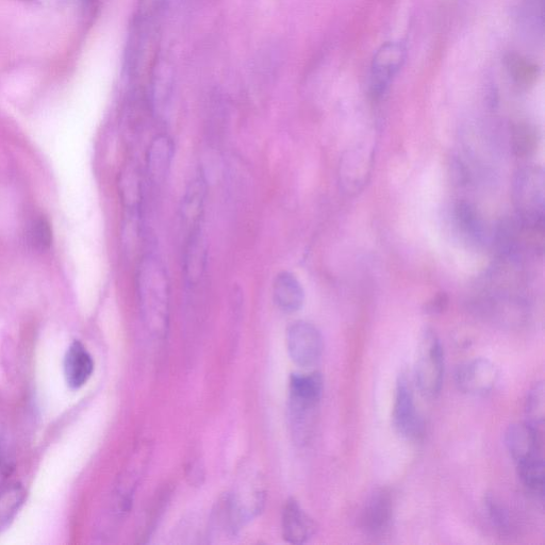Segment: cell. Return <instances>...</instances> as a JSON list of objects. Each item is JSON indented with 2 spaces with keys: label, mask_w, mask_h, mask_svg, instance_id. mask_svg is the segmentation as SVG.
I'll return each mask as SVG.
<instances>
[{
  "label": "cell",
  "mask_w": 545,
  "mask_h": 545,
  "mask_svg": "<svg viewBox=\"0 0 545 545\" xmlns=\"http://www.w3.org/2000/svg\"><path fill=\"white\" fill-rule=\"evenodd\" d=\"M138 288L143 317L153 332H165L169 319L170 283L163 264L146 257L140 266Z\"/></svg>",
  "instance_id": "1"
},
{
  "label": "cell",
  "mask_w": 545,
  "mask_h": 545,
  "mask_svg": "<svg viewBox=\"0 0 545 545\" xmlns=\"http://www.w3.org/2000/svg\"><path fill=\"white\" fill-rule=\"evenodd\" d=\"M514 203L518 219L531 227L544 229L545 178L538 165L519 170L514 180Z\"/></svg>",
  "instance_id": "2"
},
{
  "label": "cell",
  "mask_w": 545,
  "mask_h": 545,
  "mask_svg": "<svg viewBox=\"0 0 545 545\" xmlns=\"http://www.w3.org/2000/svg\"><path fill=\"white\" fill-rule=\"evenodd\" d=\"M444 375L442 344L432 328L421 334L415 365V381L425 398H436L440 393Z\"/></svg>",
  "instance_id": "3"
},
{
  "label": "cell",
  "mask_w": 545,
  "mask_h": 545,
  "mask_svg": "<svg viewBox=\"0 0 545 545\" xmlns=\"http://www.w3.org/2000/svg\"><path fill=\"white\" fill-rule=\"evenodd\" d=\"M392 422L396 433L406 440H418L423 434V420L416 405L414 389L406 373H401L396 382Z\"/></svg>",
  "instance_id": "4"
},
{
  "label": "cell",
  "mask_w": 545,
  "mask_h": 545,
  "mask_svg": "<svg viewBox=\"0 0 545 545\" xmlns=\"http://www.w3.org/2000/svg\"><path fill=\"white\" fill-rule=\"evenodd\" d=\"M407 58V47L403 42H388L377 49L370 73V93L381 98L399 74Z\"/></svg>",
  "instance_id": "5"
},
{
  "label": "cell",
  "mask_w": 545,
  "mask_h": 545,
  "mask_svg": "<svg viewBox=\"0 0 545 545\" xmlns=\"http://www.w3.org/2000/svg\"><path fill=\"white\" fill-rule=\"evenodd\" d=\"M288 352L295 365L309 369L318 365L323 354L320 330L311 323H293L287 334Z\"/></svg>",
  "instance_id": "6"
},
{
  "label": "cell",
  "mask_w": 545,
  "mask_h": 545,
  "mask_svg": "<svg viewBox=\"0 0 545 545\" xmlns=\"http://www.w3.org/2000/svg\"><path fill=\"white\" fill-rule=\"evenodd\" d=\"M393 510L391 491L387 488L376 489L361 510V530L373 539L386 537L392 526Z\"/></svg>",
  "instance_id": "7"
},
{
  "label": "cell",
  "mask_w": 545,
  "mask_h": 545,
  "mask_svg": "<svg viewBox=\"0 0 545 545\" xmlns=\"http://www.w3.org/2000/svg\"><path fill=\"white\" fill-rule=\"evenodd\" d=\"M499 379L498 368L486 358H475L461 365L455 375L456 386L469 395H485Z\"/></svg>",
  "instance_id": "8"
},
{
  "label": "cell",
  "mask_w": 545,
  "mask_h": 545,
  "mask_svg": "<svg viewBox=\"0 0 545 545\" xmlns=\"http://www.w3.org/2000/svg\"><path fill=\"white\" fill-rule=\"evenodd\" d=\"M505 444L516 466L526 461L544 458L543 433L536 431L526 422L513 424L507 428Z\"/></svg>",
  "instance_id": "9"
},
{
  "label": "cell",
  "mask_w": 545,
  "mask_h": 545,
  "mask_svg": "<svg viewBox=\"0 0 545 545\" xmlns=\"http://www.w3.org/2000/svg\"><path fill=\"white\" fill-rule=\"evenodd\" d=\"M65 381L72 389L84 387L94 371V361L85 345L74 341L64 357Z\"/></svg>",
  "instance_id": "10"
},
{
  "label": "cell",
  "mask_w": 545,
  "mask_h": 545,
  "mask_svg": "<svg viewBox=\"0 0 545 545\" xmlns=\"http://www.w3.org/2000/svg\"><path fill=\"white\" fill-rule=\"evenodd\" d=\"M317 526L302 509L299 503H287L283 514V533L285 539L293 544H303L315 535Z\"/></svg>",
  "instance_id": "11"
},
{
  "label": "cell",
  "mask_w": 545,
  "mask_h": 545,
  "mask_svg": "<svg viewBox=\"0 0 545 545\" xmlns=\"http://www.w3.org/2000/svg\"><path fill=\"white\" fill-rule=\"evenodd\" d=\"M273 295L278 308L287 313L301 310L305 302V292L300 280L286 271L276 276Z\"/></svg>",
  "instance_id": "12"
},
{
  "label": "cell",
  "mask_w": 545,
  "mask_h": 545,
  "mask_svg": "<svg viewBox=\"0 0 545 545\" xmlns=\"http://www.w3.org/2000/svg\"><path fill=\"white\" fill-rule=\"evenodd\" d=\"M206 180L203 176H198L192 180L181 207V218H183L186 226H189L191 233L200 229L202 211L204 208L206 197Z\"/></svg>",
  "instance_id": "13"
},
{
  "label": "cell",
  "mask_w": 545,
  "mask_h": 545,
  "mask_svg": "<svg viewBox=\"0 0 545 545\" xmlns=\"http://www.w3.org/2000/svg\"><path fill=\"white\" fill-rule=\"evenodd\" d=\"M174 153L173 142L169 137H157L148 152V174L154 184L163 183L167 177Z\"/></svg>",
  "instance_id": "14"
},
{
  "label": "cell",
  "mask_w": 545,
  "mask_h": 545,
  "mask_svg": "<svg viewBox=\"0 0 545 545\" xmlns=\"http://www.w3.org/2000/svg\"><path fill=\"white\" fill-rule=\"evenodd\" d=\"M323 378L319 373L293 374L290 382V396L321 402Z\"/></svg>",
  "instance_id": "15"
},
{
  "label": "cell",
  "mask_w": 545,
  "mask_h": 545,
  "mask_svg": "<svg viewBox=\"0 0 545 545\" xmlns=\"http://www.w3.org/2000/svg\"><path fill=\"white\" fill-rule=\"evenodd\" d=\"M25 498V489L20 484H9L0 489V530L19 513Z\"/></svg>",
  "instance_id": "16"
},
{
  "label": "cell",
  "mask_w": 545,
  "mask_h": 545,
  "mask_svg": "<svg viewBox=\"0 0 545 545\" xmlns=\"http://www.w3.org/2000/svg\"><path fill=\"white\" fill-rule=\"evenodd\" d=\"M544 458H537L523 462L517 466L518 474L523 486L535 497L543 499L545 474Z\"/></svg>",
  "instance_id": "17"
},
{
  "label": "cell",
  "mask_w": 545,
  "mask_h": 545,
  "mask_svg": "<svg viewBox=\"0 0 545 545\" xmlns=\"http://www.w3.org/2000/svg\"><path fill=\"white\" fill-rule=\"evenodd\" d=\"M454 216L458 227L466 236L475 241H481L484 238L483 221L471 204L458 203L455 206Z\"/></svg>",
  "instance_id": "18"
},
{
  "label": "cell",
  "mask_w": 545,
  "mask_h": 545,
  "mask_svg": "<svg viewBox=\"0 0 545 545\" xmlns=\"http://www.w3.org/2000/svg\"><path fill=\"white\" fill-rule=\"evenodd\" d=\"M186 257L187 278L190 282H196L201 277L206 262V247L201 237L200 229L190 234Z\"/></svg>",
  "instance_id": "19"
},
{
  "label": "cell",
  "mask_w": 545,
  "mask_h": 545,
  "mask_svg": "<svg viewBox=\"0 0 545 545\" xmlns=\"http://www.w3.org/2000/svg\"><path fill=\"white\" fill-rule=\"evenodd\" d=\"M526 423L543 433L545 419V395L542 382L536 383L527 393L525 402Z\"/></svg>",
  "instance_id": "20"
},
{
  "label": "cell",
  "mask_w": 545,
  "mask_h": 545,
  "mask_svg": "<svg viewBox=\"0 0 545 545\" xmlns=\"http://www.w3.org/2000/svg\"><path fill=\"white\" fill-rule=\"evenodd\" d=\"M522 19L531 35L543 36V0H523Z\"/></svg>",
  "instance_id": "21"
},
{
  "label": "cell",
  "mask_w": 545,
  "mask_h": 545,
  "mask_svg": "<svg viewBox=\"0 0 545 545\" xmlns=\"http://www.w3.org/2000/svg\"><path fill=\"white\" fill-rule=\"evenodd\" d=\"M28 240L33 249L45 252L53 242V230L51 224L45 218L33 221L28 231Z\"/></svg>",
  "instance_id": "22"
},
{
  "label": "cell",
  "mask_w": 545,
  "mask_h": 545,
  "mask_svg": "<svg viewBox=\"0 0 545 545\" xmlns=\"http://www.w3.org/2000/svg\"><path fill=\"white\" fill-rule=\"evenodd\" d=\"M507 68L510 75L519 84H530L538 75V68L535 64L517 55L509 56L507 59Z\"/></svg>",
  "instance_id": "23"
},
{
  "label": "cell",
  "mask_w": 545,
  "mask_h": 545,
  "mask_svg": "<svg viewBox=\"0 0 545 545\" xmlns=\"http://www.w3.org/2000/svg\"><path fill=\"white\" fill-rule=\"evenodd\" d=\"M485 506L493 526L497 527V530L502 533L508 532L510 530V517L505 506L492 495H488L486 498Z\"/></svg>",
  "instance_id": "24"
},
{
  "label": "cell",
  "mask_w": 545,
  "mask_h": 545,
  "mask_svg": "<svg viewBox=\"0 0 545 545\" xmlns=\"http://www.w3.org/2000/svg\"><path fill=\"white\" fill-rule=\"evenodd\" d=\"M515 150L520 154L534 151L537 143L536 131L527 126H519L514 134Z\"/></svg>",
  "instance_id": "25"
},
{
  "label": "cell",
  "mask_w": 545,
  "mask_h": 545,
  "mask_svg": "<svg viewBox=\"0 0 545 545\" xmlns=\"http://www.w3.org/2000/svg\"><path fill=\"white\" fill-rule=\"evenodd\" d=\"M449 306V296L445 293H438L433 299L426 303L424 310L428 315H441Z\"/></svg>",
  "instance_id": "26"
},
{
  "label": "cell",
  "mask_w": 545,
  "mask_h": 545,
  "mask_svg": "<svg viewBox=\"0 0 545 545\" xmlns=\"http://www.w3.org/2000/svg\"><path fill=\"white\" fill-rule=\"evenodd\" d=\"M12 467L8 462H0V489L5 487L12 474Z\"/></svg>",
  "instance_id": "27"
}]
</instances>
